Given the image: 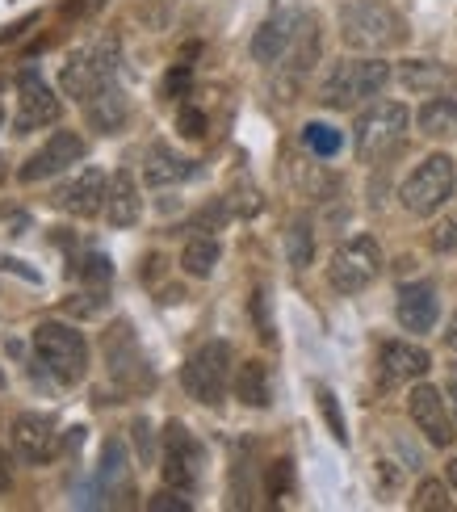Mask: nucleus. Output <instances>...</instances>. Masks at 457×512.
<instances>
[{"instance_id":"f257e3e1","label":"nucleus","mask_w":457,"mask_h":512,"mask_svg":"<svg viewBox=\"0 0 457 512\" xmlns=\"http://www.w3.org/2000/svg\"><path fill=\"white\" fill-rule=\"evenodd\" d=\"M390 80V63L378 55H365V59H340L328 68L319 84V101L328 110H357L369 97H378Z\"/></svg>"},{"instance_id":"f03ea898","label":"nucleus","mask_w":457,"mask_h":512,"mask_svg":"<svg viewBox=\"0 0 457 512\" xmlns=\"http://www.w3.org/2000/svg\"><path fill=\"white\" fill-rule=\"evenodd\" d=\"M340 38L353 51H390L407 38L403 17L382 0H348L340 5Z\"/></svg>"},{"instance_id":"7ed1b4c3","label":"nucleus","mask_w":457,"mask_h":512,"mask_svg":"<svg viewBox=\"0 0 457 512\" xmlns=\"http://www.w3.org/2000/svg\"><path fill=\"white\" fill-rule=\"evenodd\" d=\"M407 131H411V110L403 101H374L357 118V135H353L357 160L361 164H386L407 143Z\"/></svg>"},{"instance_id":"20e7f679","label":"nucleus","mask_w":457,"mask_h":512,"mask_svg":"<svg viewBox=\"0 0 457 512\" xmlns=\"http://www.w3.org/2000/svg\"><path fill=\"white\" fill-rule=\"evenodd\" d=\"M34 357L47 366V374L59 387H80L89 374V340L72 324H38L34 328Z\"/></svg>"},{"instance_id":"39448f33","label":"nucleus","mask_w":457,"mask_h":512,"mask_svg":"<svg viewBox=\"0 0 457 512\" xmlns=\"http://www.w3.org/2000/svg\"><path fill=\"white\" fill-rule=\"evenodd\" d=\"M453 189H457V164H453V156L432 152L424 164H416V173L403 181L399 202H403L407 215L428 219V215H437V210L453 198Z\"/></svg>"},{"instance_id":"423d86ee","label":"nucleus","mask_w":457,"mask_h":512,"mask_svg":"<svg viewBox=\"0 0 457 512\" xmlns=\"http://www.w3.org/2000/svg\"><path fill=\"white\" fill-rule=\"evenodd\" d=\"M231 366H235V353H231L227 340H206V345L185 361L181 382H185V391L198 403H206V408H219L227 387H231Z\"/></svg>"},{"instance_id":"0eeeda50","label":"nucleus","mask_w":457,"mask_h":512,"mask_svg":"<svg viewBox=\"0 0 457 512\" xmlns=\"http://www.w3.org/2000/svg\"><path fill=\"white\" fill-rule=\"evenodd\" d=\"M114 72H118V42L114 38H105L101 47H80V51H72V59L63 63V76H59V84H63V93H68L72 101H89L101 84H110L114 80Z\"/></svg>"},{"instance_id":"6e6552de","label":"nucleus","mask_w":457,"mask_h":512,"mask_svg":"<svg viewBox=\"0 0 457 512\" xmlns=\"http://www.w3.org/2000/svg\"><path fill=\"white\" fill-rule=\"evenodd\" d=\"M378 273H382V248L374 236H353L348 244L336 248L332 256V265H328V282L332 290L340 294H361L378 282Z\"/></svg>"},{"instance_id":"1a4fd4ad","label":"nucleus","mask_w":457,"mask_h":512,"mask_svg":"<svg viewBox=\"0 0 457 512\" xmlns=\"http://www.w3.org/2000/svg\"><path fill=\"white\" fill-rule=\"evenodd\" d=\"M319 47H323V34H319V21L311 13H298V30H294V42H290V51L281 55L277 63V80H273V93L277 101H294L298 89H302V80L311 76V68L319 63Z\"/></svg>"},{"instance_id":"9d476101","label":"nucleus","mask_w":457,"mask_h":512,"mask_svg":"<svg viewBox=\"0 0 457 512\" xmlns=\"http://www.w3.org/2000/svg\"><path fill=\"white\" fill-rule=\"evenodd\" d=\"M202 462H206V454H202L198 437H193L181 420H172L164 429V466H160L164 483L177 487V492H193L202 479Z\"/></svg>"},{"instance_id":"9b49d317","label":"nucleus","mask_w":457,"mask_h":512,"mask_svg":"<svg viewBox=\"0 0 457 512\" xmlns=\"http://www.w3.org/2000/svg\"><path fill=\"white\" fill-rule=\"evenodd\" d=\"M84 156H89V143H84L76 131H55L47 143L38 147V152L17 168V181L21 185H34V181H51V177H59L63 168H72V164H80Z\"/></svg>"},{"instance_id":"f8f14e48","label":"nucleus","mask_w":457,"mask_h":512,"mask_svg":"<svg viewBox=\"0 0 457 512\" xmlns=\"http://www.w3.org/2000/svg\"><path fill=\"white\" fill-rule=\"evenodd\" d=\"M63 114L59 97L51 93V84L42 80L34 68H26L17 76V135H30V131H42V126H55Z\"/></svg>"},{"instance_id":"ddd939ff","label":"nucleus","mask_w":457,"mask_h":512,"mask_svg":"<svg viewBox=\"0 0 457 512\" xmlns=\"http://www.w3.org/2000/svg\"><path fill=\"white\" fill-rule=\"evenodd\" d=\"M407 412H411V424L424 433L428 445H437V450H449V445L457 441V424L449 416V403L437 387H428V382H420L416 391L407 395Z\"/></svg>"},{"instance_id":"4468645a","label":"nucleus","mask_w":457,"mask_h":512,"mask_svg":"<svg viewBox=\"0 0 457 512\" xmlns=\"http://www.w3.org/2000/svg\"><path fill=\"white\" fill-rule=\"evenodd\" d=\"M105 357H110V374L122 391H147L151 382H156V374H151L147 357L139 353L135 336H130L126 324H118L110 336H105Z\"/></svg>"},{"instance_id":"2eb2a0df","label":"nucleus","mask_w":457,"mask_h":512,"mask_svg":"<svg viewBox=\"0 0 457 512\" xmlns=\"http://www.w3.org/2000/svg\"><path fill=\"white\" fill-rule=\"evenodd\" d=\"M105 189H110V177H105L101 168H80L68 185L55 189V206L76 219H93L105 210Z\"/></svg>"},{"instance_id":"dca6fc26","label":"nucleus","mask_w":457,"mask_h":512,"mask_svg":"<svg viewBox=\"0 0 457 512\" xmlns=\"http://www.w3.org/2000/svg\"><path fill=\"white\" fill-rule=\"evenodd\" d=\"M13 450L17 458L26 462H51L59 450V424L51 416H38V412H21L13 420Z\"/></svg>"},{"instance_id":"f3484780","label":"nucleus","mask_w":457,"mask_h":512,"mask_svg":"<svg viewBox=\"0 0 457 512\" xmlns=\"http://www.w3.org/2000/svg\"><path fill=\"white\" fill-rule=\"evenodd\" d=\"M395 315L407 332H432L437 328V315H441V298L428 282H411L399 290V303H395Z\"/></svg>"},{"instance_id":"a211bd4d","label":"nucleus","mask_w":457,"mask_h":512,"mask_svg":"<svg viewBox=\"0 0 457 512\" xmlns=\"http://www.w3.org/2000/svg\"><path fill=\"white\" fill-rule=\"evenodd\" d=\"M378 366H382L386 382H416L432 370V357H428V349L411 345V340H386L378 353Z\"/></svg>"},{"instance_id":"6ab92c4d","label":"nucleus","mask_w":457,"mask_h":512,"mask_svg":"<svg viewBox=\"0 0 457 512\" xmlns=\"http://www.w3.org/2000/svg\"><path fill=\"white\" fill-rule=\"evenodd\" d=\"M84 118H89V126L101 131V135H118L122 131L126 118H130V105H126V93L118 89V80L101 84V89L84 101Z\"/></svg>"},{"instance_id":"aec40b11","label":"nucleus","mask_w":457,"mask_h":512,"mask_svg":"<svg viewBox=\"0 0 457 512\" xmlns=\"http://www.w3.org/2000/svg\"><path fill=\"white\" fill-rule=\"evenodd\" d=\"M143 215V198H139V181L130 168H118L110 177V189H105V219L114 227H135Z\"/></svg>"},{"instance_id":"412c9836","label":"nucleus","mask_w":457,"mask_h":512,"mask_svg":"<svg viewBox=\"0 0 457 512\" xmlns=\"http://www.w3.org/2000/svg\"><path fill=\"white\" fill-rule=\"evenodd\" d=\"M294 30H298V13H273L265 26L252 34V59H256V63H269V68H277L281 55L290 51Z\"/></svg>"},{"instance_id":"4be33fe9","label":"nucleus","mask_w":457,"mask_h":512,"mask_svg":"<svg viewBox=\"0 0 457 512\" xmlns=\"http://www.w3.org/2000/svg\"><path fill=\"white\" fill-rule=\"evenodd\" d=\"M189 177H193V160L177 156L168 143H156V147L147 152V160H143V181L156 185V189L181 185V181H189Z\"/></svg>"},{"instance_id":"5701e85b","label":"nucleus","mask_w":457,"mask_h":512,"mask_svg":"<svg viewBox=\"0 0 457 512\" xmlns=\"http://www.w3.org/2000/svg\"><path fill=\"white\" fill-rule=\"evenodd\" d=\"M231 387H235V399L244 403V408H269L273 403V378H269L265 361H244V366L235 370Z\"/></svg>"},{"instance_id":"b1692460","label":"nucleus","mask_w":457,"mask_h":512,"mask_svg":"<svg viewBox=\"0 0 457 512\" xmlns=\"http://www.w3.org/2000/svg\"><path fill=\"white\" fill-rule=\"evenodd\" d=\"M399 80L407 84L411 93H441L457 76L449 68H441V63H432V59H407L399 68Z\"/></svg>"},{"instance_id":"393cba45","label":"nucleus","mask_w":457,"mask_h":512,"mask_svg":"<svg viewBox=\"0 0 457 512\" xmlns=\"http://www.w3.org/2000/svg\"><path fill=\"white\" fill-rule=\"evenodd\" d=\"M416 122H420V131L428 139H453L457 135V97H432V101H424Z\"/></svg>"},{"instance_id":"a878e982","label":"nucleus","mask_w":457,"mask_h":512,"mask_svg":"<svg viewBox=\"0 0 457 512\" xmlns=\"http://www.w3.org/2000/svg\"><path fill=\"white\" fill-rule=\"evenodd\" d=\"M219 256H223V248H219V240H214V236H193L185 244V252H181V269L189 277H210L214 265H219Z\"/></svg>"},{"instance_id":"bb28decb","label":"nucleus","mask_w":457,"mask_h":512,"mask_svg":"<svg viewBox=\"0 0 457 512\" xmlns=\"http://www.w3.org/2000/svg\"><path fill=\"white\" fill-rule=\"evenodd\" d=\"M286 256H290V265L294 269H307L315 261V227L307 215H298L290 219V231H286Z\"/></svg>"},{"instance_id":"cd10ccee","label":"nucleus","mask_w":457,"mask_h":512,"mask_svg":"<svg viewBox=\"0 0 457 512\" xmlns=\"http://www.w3.org/2000/svg\"><path fill=\"white\" fill-rule=\"evenodd\" d=\"M302 147H307L311 156H319V160H332L344 147V135L328 122H307L302 126Z\"/></svg>"},{"instance_id":"c85d7f7f","label":"nucleus","mask_w":457,"mask_h":512,"mask_svg":"<svg viewBox=\"0 0 457 512\" xmlns=\"http://www.w3.org/2000/svg\"><path fill=\"white\" fill-rule=\"evenodd\" d=\"M76 277L84 286H93V290H105L110 286V277H114V265H110V256H101V252H89L84 261L76 265Z\"/></svg>"},{"instance_id":"c756f323","label":"nucleus","mask_w":457,"mask_h":512,"mask_svg":"<svg viewBox=\"0 0 457 512\" xmlns=\"http://www.w3.org/2000/svg\"><path fill=\"white\" fill-rule=\"evenodd\" d=\"M416 512H449V487L441 479H424L416 487V500H411Z\"/></svg>"},{"instance_id":"7c9ffc66","label":"nucleus","mask_w":457,"mask_h":512,"mask_svg":"<svg viewBox=\"0 0 457 512\" xmlns=\"http://www.w3.org/2000/svg\"><path fill=\"white\" fill-rule=\"evenodd\" d=\"M227 206L235 210L239 219H252V215H260V206H265V202H260V189H256L252 181L239 177L235 189H231V202H227Z\"/></svg>"},{"instance_id":"2f4dec72","label":"nucleus","mask_w":457,"mask_h":512,"mask_svg":"<svg viewBox=\"0 0 457 512\" xmlns=\"http://www.w3.org/2000/svg\"><path fill=\"white\" fill-rule=\"evenodd\" d=\"M248 307H252V324H256V336L265 340V345H273V340H277V332H273V319H269V294H265V286H256V290H252Z\"/></svg>"},{"instance_id":"473e14b6","label":"nucleus","mask_w":457,"mask_h":512,"mask_svg":"<svg viewBox=\"0 0 457 512\" xmlns=\"http://www.w3.org/2000/svg\"><path fill=\"white\" fill-rule=\"evenodd\" d=\"M126 475V445L122 441H110L101 454V483H114Z\"/></svg>"},{"instance_id":"72a5a7b5","label":"nucleus","mask_w":457,"mask_h":512,"mask_svg":"<svg viewBox=\"0 0 457 512\" xmlns=\"http://www.w3.org/2000/svg\"><path fill=\"white\" fill-rule=\"evenodd\" d=\"M298 185H302V194L307 198H315V202H323L336 189V181L328 177V173H319V168H307V173H298Z\"/></svg>"},{"instance_id":"f704fd0d","label":"nucleus","mask_w":457,"mask_h":512,"mask_svg":"<svg viewBox=\"0 0 457 512\" xmlns=\"http://www.w3.org/2000/svg\"><path fill=\"white\" fill-rule=\"evenodd\" d=\"M319 408H323V416H328V424H332V437H336L340 445H348V429H344V416H340V408H336V395H332L328 387H319Z\"/></svg>"},{"instance_id":"c9c22d12","label":"nucleus","mask_w":457,"mask_h":512,"mask_svg":"<svg viewBox=\"0 0 457 512\" xmlns=\"http://www.w3.org/2000/svg\"><path fill=\"white\" fill-rule=\"evenodd\" d=\"M189 492H177V487H168V492H156L147 500V512H189Z\"/></svg>"},{"instance_id":"e433bc0d","label":"nucleus","mask_w":457,"mask_h":512,"mask_svg":"<svg viewBox=\"0 0 457 512\" xmlns=\"http://www.w3.org/2000/svg\"><path fill=\"white\" fill-rule=\"evenodd\" d=\"M290 483H294V466H290L286 458L273 462V466H269V496H273V500H281V496L290 492Z\"/></svg>"},{"instance_id":"4c0bfd02","label":"nucleus","mask_w":457,"mask_h":512,"mask_svg":"<svg viewBox=\"0 0 457 512\" xmlns=\"http://www.w3.org/2000/svg\"><path fill=\"white\" fill-rule=\"evenodd\" d=\"M177 126H181V135H185V139H202V135H206V114H202V110H193V105H181Z\"/></svg>"},{"instance_id":"58836bf2","label":"nucleus","mask_w":457,"mask_h":512,"mask_svg":"<svg viewBox=\"0 0 457 512\" xmlns=\"http://www.w3.org/2000/svg\"><path fill=\"white\" fill-rule=\"evenodd\" d=\"M432 248L437 252H453L457 248V215H449V219H441L437 227H432Z\"/></svg>"},{"instance_id":"ea45409f","label":"nucleus","mask_w":457,"mask_h":512,"mask_svg":"<svg viewBox=\"0 0 457 512\" xmlns=\"http://www.w3.org/2000/svg\"><path fill=\"white\" fill-rule=\"evenodd\" d=\"M227 202H214V206H206L198 219H193V231H219L223 223H227Z\"/></svg>"},{"instance_id":"a19ab883","label":"nucleus","mask_w":457,"mask_h":512,"mask_svg":"<svg viewBox=\"0 0 457 512\" xmlns=\"http://www.w3.org/2000/svg\"><path fill=\"white\" fill-rule=\"evenodd\" d=\"M189 80H193L189 63H177V68L168 72V80H164V93H168V97H185V93H189Z\"/></svg>"},{"instance_id":"79ce46f5","label":"nucleus","mask_w":457,"mask_h":512,"mask_svg":"<svg viewBox=\"0 0 457 512\" xmlns=\"http://www.w3.org/2000/svg\"><path fill=\"white\" fill-rule=\"evenodd\" d=\"M130 433H135V445H139V454H143V458H151V424H147V420L139 416V420H135V429H130Z\"/></svg>"},{"instance_id":"37998d69","label":"nucleus","mask_w":457,"mask_h":512,"mask_svg":"<svg viewBox=\"0 0 457 512\" xmlns=\"http://www.w3.org/2000/svg\"><path fill=\"white\" fill-rule=\"evenodd\" d=\"M13 487V458L5 454V445H0V496H5Z\"/></svg>"},{"instance_id":"c03bdc74","label":"nucleus","mask_w":457,"mask_h":512,"mask_svg":"<svg viewBox=\"0 0 457 512\" xmlns=\"http://www.w3.org/2000/svg\"><path fill=\"white\" fill-rule=\"evenodd\" d=\"M445 345H449V349H457V315L449 319V332H445Z\"/></svg>"},{"instance_id":"a18cd8bd","label":"nucleus","mask_w":457,"mask_h":512,"mask_svg":"<svg viewBox=\"0 0 457 512\" xmlns=\"http://www.w3.org/2000/svg\"><path fill=\"white\" fill-rule=\"evenodd\" d=\"M445 475H449V487H453V492H457V458L449 462V471H445Z\"/></svg>"},{"instance_id":"49530a36","label":"nucleus","mask_w":457,"mask_h":512,"mask_svg":"<svg viewBox=\"0 0 457 512\" xmlns=\"http://www.w3.org/2000/svg\"><path fill=\"white\" fill-rule=\"evenodd\" d=\"M449 403H453V416H457V382L449 387Z\"/></svg>"},{"instance_id":"de8ad7c7","label":"nucleus","mask_w":457,"mask_h":512,"mask_svg":"<svg viewBox=\"0 0 457 512\" xmlns=\"http://www.w3.org/2000/svg\"><path fill=\"white\" fill-rule=\"evenodd\" d=\"M0 391H5V374H0Z\"/></svg>"}]
</instances>
